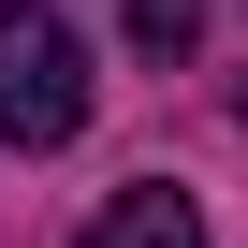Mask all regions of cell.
<instances>
[{"label":"cell","mask_w":248,"mask_h":248,"mask_svg":"<svg viewBox=\"0 0 248 248\" xmlns=\"http://www.w3.org/2000/svg\"><path fill=\"white\" fill-rule=\"evenodd\" d=\"M88 132V44L44 0H0V146H73Z\"/></svg>","instance_id":"cell-1"},{"label":"cell","mask_w":248,"mask_h":248,"mask_svg":"<svg viewBox=\"0 0 248 248\" xmlns=\"http://www.w3.org/2000/svg\"><path fill=\"white\" fill-rule=\"evenodd\" d=\"M88 248H204V204H190V190H161V175H146V190H117V204H102V219H88Z\"/></svg>","instance_id":"cell-2"},{"label":"cell","mask_w":248,"mask_h":248,"mask_svg":"<svg viewBox=\"0 0 248 248\" xmlns=\"http://www.w3.org/2000/svg\"><path fill=\"white\" fill-rule=\"evenodd\" d=\"M132 15V44H146V73H175L190 44H204V0H117Z\"/></svg>","instance_id":"cell-3"}]
</instances>
